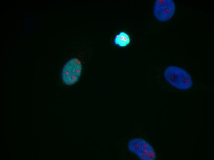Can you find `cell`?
I'll return each mask as SVG.
<instances>
[{
  "label": "cell",
  "mask_w": 214,
  "mask_h": 160,
  "mask_svg": "<svg viewBox=\"0 0 214 160\" xmlns=\"http://www.w3.org/2000/svg\"><path fill=\"white\" fill-rule=\"evenodd\" d=\"M129 150L141 160H154L156 157L152 146L147 141L141 138H135L129 141Z\"/></svg>",
  "instance_id": "cell-2"
},
{
  "label": "cell",
  "mask_w": 214,
  "mask_h": 160,
  "mask_svg": "<svg viewBox=\"0 0 214 160\" xmlns=\"http://www.w3.org/2000/svg\"><path fill=\"white\" fill-rule=\"evenodd\" d=\"M175 10V4L173 0H156L154 4L153 14L158 21L164 22L173 16Z\"/></svg>",
  "instance_id": "cell-4"
},
{
  "label": "cell",
  "mask_w": 214,
  "mask_h": 160,
  "mask_svg": "<svg viewBox=\"0 0 214 160\" xmlns=\"http://www.w3.org/2000/svg\"><path fill=\"white\" fill-rule=\"evenodd\" d=\"M164 75L166 80L174 87L181 90L191 88L193 82L189 74L184 69L175 66L167 67Z\"/></svg>",
  "instance_id": "cell-1"
},
{
  "label": "cell",
  "mask_w": 214,
  "mask_h": 160,
  "mask_svg": "<svg viewBox=\"0 0 214 160\" xmlns=\"http://www.w3.org/2000/svg\"><path fill=\"white\" fill-rule=\"evenodd\" d=\"M82 66L80 61L76 58L69 59L64 65L61 72V77L66 85H73L78 80L81 74Z\"/></svg>",
  "instance_id": "cell-3"
},
{
  "label": "cell",
  "mask_w": 214,
  "mask_h": 160,
  "mask_svg": "<svg viewBox=\"0 0 214 160\" xmlns=\"http://www.w3.org/2000/svg\"><path fill=\"white\" fill-rule=\"evenodd\" d=\"M130 41L129 35L123 31H121L116 35L114 40V44L121 47L126 46L129 44Z\"/></svg>",
  "instance_id": "cell-5"
}]
</instances>
